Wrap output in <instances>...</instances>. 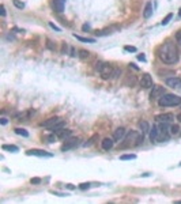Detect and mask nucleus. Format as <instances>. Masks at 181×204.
Returning <instances> with one entry per match:
<instances>
[{"mask_svg": "<svg viewBox=\"0 0 181 204\" xmlns=\"http://www.w3.org/2000/svg\"><path fill=\"white\" fill-rule=\"evenodd\" d=\"M157 129H158V140L157 142L167 140V138H169V129H167L166 123H159L157 125Z\"/></svg>", "mask_w": 181, "mask_h": 204, "instance_id": "nucleus-5", "label": "nucleus"}, {"mask_svg": "<svg viewBox=\"0 0 181 204\" xmlns=\"http://www.w3.org/2000/svg\"><path fill=\"white\" fill-rule=\"evenodd\" d=\"M30 182H31V184H40V182H41V180H40V178H31V181H30Z\"/></svg>", "mask_w": 181, "mask_h": 204, "instance_id": "nucleus-36", "label": "nucleus"}, {"mask_svg": "<svg viewBox=\"0 0 181 204\" xmlns=\"http://www.w3.org/2000/svg\"><path fill=\"white\" fill-rule=\"evenodd\" d=\"M178 15H180V16H181V8H180V11H178Z\"/></svg>", "mask_w": 181, "mask_h": 204, "instance_id": "nucleus-43", "label": "nucleus"}, {"mask_svg": "<svg viewBox=\"0 0 181 204\" xmlns=\"http://www.w3.org/2000/svg\"><path fill=\"white\" fill-rule=\"evenodd\" d=\"M15 133H16V135H22V136H25V138H27L29 136V132L23 128H15Z\"/></svg>", "mask_w": 181, "mask_h": 204, "instance_id": "nucleus-25", "label": "nucleus"}, {"mask_svg": "<svg viewBox=\"0 0 181 204\" xmlns=\"http://www.w3.org/2000/svg\"><path fill=\"white\" fill-rule=\"evenodd\" d=\"M78 53H79V57L83 59V60H86V59H89V57H90V53L87 52V50H85V49H81Z\"/></svg>", "mask_w": 181, "mask_h": 204, "instance_id": "nucleus-26", "label": "nucleus"}, {"mask_svg": "<svg viewBox=\"0 0 181 204\" xmlns=\"http://www.w3.org/2000/svg\"><path fill=\"white\" fill-rule=\"evenodd\" d=\"M0 123L3 124V125H5V124H7V119H1L0 120Z\"/></svg>", "mask_w": 181, "mask_h": 204, "instance_id": "nucleus-40", "label": "nucleus"}, {"mask_svg": "<svg viewBox=\"0 0 181 204\" xmlns=\"http://www.w3.org/2000/svg\"><path fill=\"white\" fill-rule=\"evenodd\" d=\"M125 128L124 127H119V128L116 129L113 132V139L114 140H117V142H120V140H123L124 138H125Z\"/></svg>", "mask_w": 181, "mask_h": 204, "instance_id": "nucleus-14", "label": "nucleus"}, {"mask_svg": "<svg viewBox=\"0 0 181 204\" xmlns=\"http://www.w3.org/2000/svg\"><path fill=\"white\" fill-rule=\"evenodd\" d=\"M49 26H51V27H52V29H55V30H57V31H60V29L57 27V26H55V25H53L52 22H49Z\"/></svg>", "mask_w": 181, "mask_h": 204, "instance_id": "nucleus-37", "label": "nucleus"}, {"mask_svg": "<svg viewBox=\"0 0 181 204\" xmlns=\"http://www.w3.org/2000/svg\"><path fill=\"white\" fill-rule=\"evenodd\" d=\"M60 121H61L60 117H51V119H48L45 123H42V127H45V128H48V129H52L53 127L57 125Z\"/></svg>", "mask_w": 181, "mask_h": 204, "instance_id": "nucleus-12", "label": "nucleus"}, {"mask_svg": "<svg viewBox=\"0 0 181 204\" xmlns=\"http://www.w3.org/2000/svg\"><path fill=\"white\" fill-rule=\"evenodd\" d=\"M67 188H68V189H74V188H75V186H72L71 184H68V185H67Z\"/></svg>", "mask_w": 181, "mask_h": 204, "instance_id": "nucleus-41", "label": "nucleus"}, {"mask_svg": "<svg viewBox=\"0 0 181 204\" xmlns=\"http://www.w3.org/2000/svg\"><path fill=\"white\" fill-rule=\"evenodd\" d=\"M124 49H125L127 52H136V48L135 46H125Z\"/></svg>", "mask_w": 181, "mask_h": 204, "instance_id": "nucleus-34", "label": "nucleus"}, {"mask_svg": "<svg viewBox=\"0 0 181 204\" xmlns=\"http://www.w3.org/2000/svg\"><path fill=\"white\" fill-rule=\"evenodd\" d=\"M0 14H1V16H5V7L4 5L0 7Z\"/></svg>", "mask_w": 181, "mask_h": 204, "instance_id": "nucleus-35", "label": "nucleus"}, {"mask_svg": "<svg viewBox=\"0 0 181 204\" xmlns=\"http://www.w3.org/2000/svg\"><path fill=\"white\" fill-rule=\"evenodd\" d=\"M143 142V133L138 132V131H129L125 138H124L123 147H135L139 146Z\"/></svg>", "mask_w": 181, "mask_h": 204, "instance_id": "nucleus-2", "label": "nucleus"}, {"mask_svg": "<svg viewBox=\"0 0 181 204\" xmlns=\"http://www.w3.org/2000/svg\"><path fill=\"white\" fill-rule=\"evenodd\" d=\"M138 59H139V60H142V61H146V57L143 56V55H139Z\"/></svg>", "mask_w": 181, "mask_h": 204, "instance_id": "nucleus-38", "label": "nucleus"}, {"mask_svg": "<svg viewBox=\"0 0 181 204\" xmlns=\"http://www.w3.org/2000/svg\"><path fill=\"white\" fill-rule=\"evenodd\" d=\"M82 29L86 31V30H90V26H89V25H83V27H82Z\"/></svg>", "mask_w": 181, "mask_h": 204, "instance_id": "nucleus-39", "label": "nucleus"}, {"mask_svg": "<svg viewBox=\"0 0 181 204\" xmlns=\"http://www.w3.org/2000/svg\"><path fill=\"white\" fill-rule=\"evenodd\" d=\"M110 31H112V30H110V29H105V30H101V31H97V35H108V34H112L110 33Z\"/></svg>", "mask_w": 181, "mask_h": 204, "instance_id": "nucleus-30", "label": "nucleus"}, {"mask_svg": "<svg viewBox=\"0 0 181 204\" xmlns=\"http://www.w3.org/2000/svg\"><path fill=\"white\" fill-rule=\"evenodd\" d=\"M97 139H98V135H94L91 139H89V140H87V143H85V146H91V144L94 143V140H97Z\"/></svg>", "mask_w": 181, "mask_h": 204, "instance_id": "nucleus-31", "label": "nucleus"}, {"mask_svg": "<svg viewBox=\"0 0 181 204\" xmlns=\"http://www.w3.org/2000/svg\"><path fill=\"white\" fill-rule=\"evenodd\" d=\"M79 188H81V189H89V188H90V184H87V182H83V184H81V185H79Z\"/></svg>", "mask_w": 181, "mask_h": 204, "instance_id": "nucleus-33", "label": "nucleus"}, {"mask_svg": "<svg viewBox=\"0 0 181 204\" xmlns=\"http://www.w3.org/2000/svg\"><path fill=\"white\" fill-rule=\"evenodd\" d=\"M74 37L76 38V40H79V41H82V42H90L93 44L95 41L94 38H86V37H81V35H76V34H74Z\"/></svg>", "mask_w": 181, "mask_h": 204, "instance_id": "nucleus-22", "label": "nucleus"}, {"mask_svg": "<svg viewBox=\"0 0 181 204\" xmlns=\"http://www.w3.org/2000/svg\"><path fill=\"white\" fill-rule=\"evenodd\" d=\"M152 78L148 74H144L142 76V79H140V86H142L143 89H151L152 87Z\"/></svg>", "mask_w": 181, "mask_h": 204, "instance_id": "nucleus-9", "label": "nucleus"}, {"mask_svg": "<svg viewBox=\"0 0 181 204\" xmlns=\"http://www.w3.org/2000/svg\"><path fill=\"white\" fill-rule=\"evenodd\" d=\"M56 139H57V136L55 135V133H53V135H48V136H45V140H46L48 143H53Z\"/></svg>", "mask_w": 181, "mask_h": 204, "instance_id": "nucleus-29", "label": "nucleus"}, {"mask_svg": "<svg viewBox=\"0 0 181 204\" xmlns=\"http://www.w3.org/2000/svg\"><path fill=\"white\" fill-rule=\"evenodd\" d=\"M150 140H151V142H157V140H158L157 125H152V129H150Z\"/></svg>", "mask_w": 181, "mask_h": 204, "instance_id": "nucleus-18", "label": "nucleus"}, {"mask_svg": "<svg viewBox=\"0 0 181 204\" xmlns=\"http://www.w3.org/2000/svg\"><path fill=\"white\" fill-rule=\"evenodd\" d=\"M31 114H34L33 110H27V112H23V113L15 114V119H18L19 121H27V120L31 117Z\"/></svg>", "mask_w": 181, "mask_h": 204, "instance_id": "nucleus-15", "label": "nucleus"}, {"mask_svg": "<svg viewBox=\"0 0 181 204\" xmlns=\"http://www.w3.org/2000/svg\"><path fill=\"white\" fill-rule=\"evenodd\" d=\"M26 154L27 155H36V157H46V158L53 157V154H51V152H48V151H44V150H40V148H31Z\"/></svg>", "mask_w": 181, "mask_h": 204, "instance_id": "nucleus-8", "label": "nucleus"}, {"mask_svg": "<svg viewBox=\"0 0 181 204\" xmlns=\"http://www.w3.org/2000/svg\"><path fill=\"white\" fill-rule=\"evenodd\" d=\"M1 148H3L4 151H11V152H18L19 151V148L16 147V146H14V144H3Z\"/></svg>", "mask_w": 181, "mask_h": 204, "instance_id": "nucleus-21", "label": "nucleus"}, {"mask_svg": "<svg viewBox=\"0 0 181 204\" xmlns=\"http://www.w3.org/2000/svg\"><path fill=\"white\" fill-rule=\"evenodd\" d=\"M143 15H144V18H150V16L152 15V3H150V1H148L147 4H146Z\"/></svg>", "mask_w": 181, "mask_h": 204, "instance_id": "nucleus-19", "label": "nucleus"}, {"mask_svg": "<svg viewBox=\"0 0 181 204\" xmlns=\"http://www.w3.org/2000/svg\"><path fill=\"white\" fill-rule=\"evenodd\" d=\"M71 135H72L71 129H63V131H60V132H57V138L59 139H68Z\"/></svg>", "mask_w": 181, "mask_h": 204, "instance_id": "nucleus-17", "label": "nucleus"}, {"mask_svg": "<svg viewBox=\"0 0 181 204\" xmlns=\"http://www.w3.org/2000/svg\"><path fill=\"white\" fill-rule=\"evenodd\" d=\"M113 139H110V138H105L104 140H102V142H101V146H102V148H104V150H106V151H108V150H110V148L113 147Z\"/></svg>", "mask_w": 181, "mask_h": 204, "instance_id": "nucleus-16", "label": "nucleus"}, {"mask_svg": "<svg viewBox=\"0 0 181 204\" xmlns=\"http://www.w3.org/2000/svg\"><path fill=\"white\" fill-rule=\"evenodd\" d=\"M158 105L163 106V108L165 106H177V105H181V98L174 94H165L158 100Z\"/></svg>", "mask_w": 181, "mask_h": 204, "instance_id": "nucleus-3", "label": "nucleus"}, {"mask_svg": "<svg viewBox=\"0 0 181 204\" xmlns=\"http://www.w3.org/2000/svg\"><path fill=\"white\" fill-rule=\"evenodd\" d=\"M121 161H131V159H136V155L135 154H124L120 157Z\"/></svg>", "mask_w": 181, "mask_h": 204, "instance_id": "nucleus-23", "label": "nucleus"}, {"mask_svg": "<svg viewBox=\"0 0 181 204\" xmlns=\"http://www.w3.org/2000/svg\"><path fill=\"white\" fill-rule=\"evenodd\" d=\"M178 133H180V125L173 124L170 127V135H178Z\"/></svg>", "mask_w": 181, "mask_h": 204, "instance_id": "nucleus-24", "label": "nucleus"}, {"mask_svg": "<svg viewBox=\"0 0 181 204\" xmlns=\"http://www.w3.org/2000/svg\"><path fill=\"white\" fill-rule=\"evenodd\" d=\"M66 5V0H52V7L56 12H63Z\"/></svg>", "mask_w": 181, "mask_h": 204, "instance_id": "nucleus-13", "label": "nucleus"}, {"mask_svg": "<svg viewBox=\"0 0 181 204\" xmlns=\"http://www.w3.org/2000/svg\"><path fill=\"white\" fill-rule=\"evenodd\" d=\"M176 41H177V44H180L181 45V30H178L176 33Z\"/></svg>", "mask_w": 181, "mask_h": 204, "instance_id": "nucleus-32", "label": "nucleus"}, {"mask_svg": "<svg viewBox=\"0 0 181 204\" xmlns=\"http://www.w3.org/2000/svg\"><path fill=\"white\" fill-rule=\"evenodd\" d=\"M171 18H173V14H167L166 16H165V18L162 19V22H161L162 26H166V25L169 23V22H170V19H171Z\"/></svg>", "mask_w": 181, "mask_h": 204, "instance_id": "nucleus-27", "label": "nucleus"}, {"mask_svg": "<svg viewBox=\"0 0 181 204\" xmlns=\"http://www.w3.org/2000/svg\"><path fill=\"white\" fill-rule=\"evenodd\" d=\"M177 120H178V121H181V113L178 114V116H177Z\"/></svg>", "mask_w": 181, "mask_h": 204, "instance_id": "nucleus-42", "label": "nucleus"}, {"mask_svg": "<svg viewBox=\"0 0 181 204\" xmlns=\"http://www.w3.org/2000/svg\"><path fill=\"white\" fill-rule=\"evenodd\" d=\"M139 128H140L142 133H147V132H150V125H148L147 121H140V123H139Z\"/></svg>", "mask_w": 181, "mask_h": 204, "instance_id": "nucleus-20", "label": "nucleus"}, {"mask_svg": "<svg viewBox=\"0 0 181 204\" xmlns=\"http://www.w3.org/2000/svg\"><path fill=\"white\" fill-rule=\"evenodd\" d=\"M169 87H173V89H177V87H181V79L180 78H176V76H171V78H167L165 81Z\"/></svg>", "mask_w": 181, "mask_h": 204, "instance_id": "nucleus-11", "label": "nucleus"}, {"mask_svg": "<svg viewBox=\"0 0 181 204\" xmlns=\"http://www.w3.org/2000/svg\"><path fill=\"white\" fill-rule=\"evenodd\" d=\"M12 3H14V5L16 7V8H19V10L25 8V3H23V1H19V0H12Z\"/></svg>", "mask_w": 181, "mask_h": 204, "instance_id": "nucleus-28", "label": "nucleus"}, {"mask_svg": "<svg viewBox=\"0 0 181 204\" xmlns=\"http://www.w3.org/2000/svg\"><path fill=\"white\" fill-rule=\"evenodd\" d=\"M158 123H171L173 120H174V116L171 113H163V114H158L157 117H155Z\"/></svg>", "mask_w": 181, "mask_h": 204, "instance_id": "nucleus-10", "label": "nucleus"}, {"mask_svg": "<svg viewBox=\"0 0 181 204\" xmlns=\"http://www.w3.org/2000/svg\"><path fill=\"white\" fill-rule=\"evenodd\" d=\"M79 139L78 138H72V139H68L66 140V143L61 146V151H68V150H72V148H75L78 144H79Z\"/></svg>", "mask_w": 181, "mask_h": 204, "instance_id": "nucleus-7", "label": "nucleus"}, {"mask_svg": "<svg viewBox=\"0 0 181 204\" xmlns=\"http://www.w3.org/2000/svg\"><path fill=\"white\" fill-rule=\"evenodd\" d=\"M166 93H165V89L162 86H152V91H151V94H150V98L151 100H159Z\"/></svg>", "mask_w": 181, "mask_h": 204, "instance_id": "nucleus-6", "label": "nucleus"}, {"mask_svg": "<svg viewBox=\"0 0 181 204\" xmlns=\"http://www.w3.org/2000/svg\"><path fill=\"white\" fill-rule=\"evenodd\" d=\"M101 74V78L102 79H109V78H113L116 71H114L113 65H110L109 63H97V67H95Z\"/></svg>", "mask_w": 181, "mask_h": 204, "instance_id": "nucleus-4", "label": "nucleus"}, {"mask_svg": "<svg viewBox=\"0 0 181 204\" xmlns=\"http://www.w3.org/2000/svg\"><path fill=\"white\" fill-rule=\"evenodd\" d=\"M158 56H159V59H161L162 61L166 63V64H174V63L178 61V50L174 46V44H171V42L163 44L159 48Z\"/></svg>", "mask_w": 181, "mask_h": 204, "instance_id": "nucleus-1", "label": "nucleus"}]
</instances>
